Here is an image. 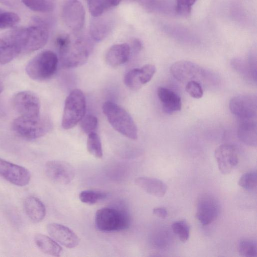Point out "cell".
<instances>
[{
    "instance_id": "obj_22",
    "label": "cell",
    "mask_w": 257,
    "mask_h": 257,
    "mask_svg": "<svg viewBox=\"0 0 257 257\" xmlns=\"http://www.w3.org/2000/svg\"><path fill=\"white\" fill-rule=\"evenodd\" d=\"M112 23L110 19L101 16L93 17L90 25V34L96 42L103 40L110 32Z\"/></svg>"
},
{
    "instance_id": "obj_23",
    "label": "cell",
    "mask_w": 257,
    "mask_h": 257,
    "mask_svg": "<svg viewBox=\"0 0 257 257\" xmlns=\"http://www.w3.org/2000/svg\"><path fill=\"white\" fill-rule=\"evenodd\" d=\"M237 136L239 139L247 146L256 147L257 145V127L252 119L242 120L239 124Z\"/></svg>"
},
{
    "instance_id": "obj_21",
    "label": "cell",
    "mask_w": 257,
    "mask_h": 257,
    "mask_svg": "<svg viewBox=\"0 0 257 257\" xmlns=\"http://www.w3.org/2000/svg\"><path fill=\"white\" fill-rule=\"evenodd\" d=\"M24 208L27 215L35 222L41 221L46 215L44 204L38 198L34 196H30L25 199Z\"/></svg>"
},
{
    "instance_id": "obj_39",
    "label": "cell",
    "mask_w": 257,
    "mask_h": 257,
    "mask_svg": "<svg viewBox=\"0 0 257 257\" xmlns=\"http://www.w3.org/2000/svg\"><path fill=\"white\" fill-rule=\"evenodd\" d=\"M132 48L135 53H139L143 48V44L141 41L138 39H134L132 42Z\"/></svg>"
},
{
    "instance_id": "obj_32",
    "label": "cell",
    "mask_w": 257,
    "mask_h": 257,
    "mask_svg": "<svg viewBox=\"0 0 257 257\" xmlns=\"http://www.w3.org/2000/svg\"><path fill=\"white\" fill-rule=\"evenodd\" d=\"M171 227L181 241L185 242L188 239L190 227L185 220H181L175 221L172 223Z\"/></svg>"
},
{
    "instance_id": "obj_33",
    "label": "cell",
    "mask_w": 257,
    "mask_h": 257,
    "mask_svg": "<svg viewBox=\"0 0 257 257\" xmlns=\"http://www.w3.org/2000/svg\"><path fill=\"white\" fill-rule=\"evenodd\" d=\"M90 13L93 17L101 16L109 9L107 0H86Z\"/></svg>"
},
{
    "instance_id": "obj_38",
    "label": "cell",
    "mask_w": 257,
    "mask_h": 257,
    "mask_svg": "<svg viewBox=\"0 0 257 257\" xmlns=\"http://www.w3.org/2000/svg\"><path fill=\"white\" fill-rule=\"evenodd\" d=\"M153 213L156 216L162 218H165L168 215V212L166 208L164 207H157L153 209Z\"/></svg>"
},
{
    "instance_id": "obj_25",
    "label": "cell",
    "mask_w": 257,
    "mask_h": 257,
    "mask_svg": "<svg viewBox=\"0 0 257 257\" xmlns=\"http://www.w3.org/2000/svg\"><path fill=\"white\" fill-rule=\"evenodd\" d=\"M17 55L16 49L6 36H0V64L9 63Z\"/></svg>"
},
{
    "instance_id": "obj_29",
    "label": "cell",
    "mask_w": 257,
    "mask_h": 257,
    "mask_svg": "<svg viewBox=\"0 0 257 257\" xmlns=\"http://www.w3.org/2000/svg\"><path fill=\"white\" fill-rule=\"evenodd\" d=\"M238 185L248 191H254L257 187V173L251 171L243 174L239 178Z\"/></svg>"
},
{
    "instance_id": "obj_12",
    "label": "cell",
    "mask_w": 257,
    "mask_h": 257,
    "mask_svg": "<svg viewBox=\"0 0 257 257\" xmlns=\"http://www.w3.org/2000/svg\"><path fill=\"white\" fill-rule=\"evenodd\" d=\"M13 103L21 116L35 117L40 115V100L37 95L32 91L18 92L13 97Z\"/></svg>"
},
{
    "instance_id": "obj_15",
    "label": "cell",
    "mask_w": 257,
    "mask_h": 257,
    "mask_svg": "<svg viewBox=\"0 0 257 257\" xmlns=\"http://www.w3.org/2000/svg\"><path fill=\"white\" fill-rule=\"evenodd\" d=\"M214 157L218 169L223 175L230 174L238 163L236 149L230 144H224L218 146L215 150Z\"/></svg>"
},
{
    "instance_id": "obj_10",
    "label": "cell",
    "mask_w": 257,
    "mask_h": 257,
    "mask_svg": "<svg viewBox=\"0 0 257 257\" xmlns=\"http://www.w3.org/2000/svg\"><path fill=\"white\" fill-rule=\"evenodd\" d=\"M172 76L177 80L184 82L192 80L197 81L206 75L205 70L194 62L180 60L173 63L170 67Z\"/></svg>"
},
{
    "instance_id": "obj_36",
    "label": "cell",
    "mask_w": 257,
    "mask_h": 257,
    "mask_svg": "<svg viewBox=\"0 0 257 257\" xmlns=\"http://www.w3.org/2000/svg\"><path fill=\"white\" fill-rule=\"evenodd\" d=\"M156 67L154 65L148 64L140 68V78L143 85L149 82L156 72Z\"/></svg>"
},
{
    "instance_id": "obj_42",
    "label": "cell",
    "mask_w": 257,
    "mask_h": 257,
    "mask_svg": "<svg viewBox=\"0 0 257 257\" xmlns=\"http://www.w3.org/2000/svg\"><path fill=\"white\" fill-rule=\"evenodd\" d=\"M4 115V109L2 105L0 104V117Z\"/></svg>"
},
{
    "instance_id": "obj_30",
    "label": "cell",
    "mask_w": 257,
    "mask_h": 257,
    "mask_svg": "<svg viewBox=\"0 0 257 257\" xmlns=\"http://www.w3.org/2000/svg\"><path fill=\"white\" fill-rule=\"evenodd\" d=\"M238 252L240 255L245 257H256L257 245L255 241L250 239H243L238 244Z\"/></svg>"
},
{
    "instance_id": "obj_14",
    "label": "cell",
    "mask_w": 257,
    "mask_h": 257,
    "mask_svg": "<svg viewBox=\"0 0 257 257\" xmlns=\"http://www.w3.org/2000/svg\"><path fill=\"white\" fill-rule=\"evenodd\" d=\"M0 175L11 183L24 186L31 180V173L26 168L0 158Z\"/></svg>"
},
{
    "instance_id": "obj_43",
    "label": "cell",
    "mask_w": 257,
    "mask_h": 257,
    "mask_svg": "<svg viewBox=\"0 0 257 257\" xmlns=\"http://www.w3.org/2000/svg\"><path fill=\"white\" fill-rule=\"evenodd\" d=\"M4 86L2 82L0 81V93L3 91Z\"/></svg>"
},
{
    "instance_id": "obj_35",
    "label": "cell",
    "mask_w": 257,
    "mask_h": 257,
    "mask_svg": "<svg viewBox=\"0 0 257 257\" xmlns=\"http://www.w3.org/2000/svg\"><path fill=\"white\" fill-rule=\"evenodd\" d=\"M197 0H176L175 10L176 13L181 16H189L192 7Z\"/></svg>"
},
{
    "instance_id": "obj_18",
    "label": "cell",
    "mask_w": 257,
    "mask_h": 257,
    "mask_svg": "<svg viewBox=\"0 0 257 257\" xmlns=\"http://www.w3.org/2000/svg\"><path fill=\"white\" fill-rule=\"evenodd\" d=\"M130 46L126 43L112 46L105 55L106 63L110 66L116 67L126 63L131 55Z\"/></svg>"
},
{
    "instance_id": "obj_3",
    "label": "cell",
    "mask_w": 257,
    "mask_h": 257,
    "mask_svg": "<svg viewBox=\"0 0 257 257\" xmlns=\"http://www.w3.org/2000/svg\"><path fill=\"white\" fill-rule=\"evenodd\" d=\"M102 111L108 122L116 131L132 139L138 138L137 125L131 115L123 108L111 101H106Z\"/></svg>"
},
{
    "instance_id": "obj_17",
    "label": "cell",
    "mask_w": 257,
    "mask_h": 257,
    "mask_svg": "<svg viewBox=\"0 0 257 257\" xmlns=\"http://www.w3.org/2000/svg\"><path fill=\"white\" fill-rule=\"evenodd\" d=\"M157 95L162 103L163 110L166 113L172 114L181 109V97L172 90L159 87L157 90Z\"/></svg>"
},
{
    "instance_id": "obj_8",
    "label": "cell",
    "mask_w": 257,
    "mask_h": 257,
    "mask_svg": "<svg viewBox=\"0 0 257 257\" xmlns=\"http://www.w3.org/2000/svg\"><path fill=\"white\" fill-rule=\"evenodd\" d=\"M229 105L231 112L242 120L252 119L256 116L257 99L255 95H236L230 99Z\"/></svg>"
},
{
    "instance_id": "obj_20",
    "label": "cell",
    "mask_w": 257,
    "mask_h": 257,
    "mask_svg": "<svg viewBox=\"0 0 257 257\" xmlns=\"http://www.w3.org/2000/svg\"><path fill=\"white\" fill-rule=\"evenodd\" d=\"M231 66L244 79L256 82V59L250 56L248 59L236 58L232 59Z\"/></svg>"
},
{
    "instance_id": "obj_37",
    "label": "cell",
    "mask_w": 257,
    "mask_h": 257,
    "mask_svg": "<svg viewBox=\"0 0 257 257\" xmlns=\"http://www.w3.org/2000/svg\"><path fill=\"white\" fill-rule=\"evenodd\" d=\"M186 92L192 97L200 98L203 94L202 87L198 81L192 80L187 82L185 86Z\"/></svg>"
},
{
    "instance_id": "obj_27",
    "label": "cell",
    "mask_w": 257,
    "mask_h": 257,
    "mask_svg": "<svg viewBox=\"0 0 257 257\" xmlns=\"http://www.w3.org/2000/svg\"><path fill=\"white\" fill-rule=\"evenodd\" d=\"M87 149L93 157L100 159L103 156L102 144L99 136L96 132L88 134Z\"/></svg>"
},
{
    "instance_id": "obj_1",
    "label": "cell",
    "mask_w": 257,
    "mask_h": 257,
    "mask_svg": "<svg viewBox=\"0 0 257 257\" xmlns=\"http://www.w3.org/2000/svg\"><path fill=\"white\" fill-rule=\"evenodd\" d=\"M36 25L14 29L5 36L16 49L18 55L39 50L46 44L49 36L48 23L39 18L34 19Z\"/></svg>"
},
{
    "instance_id": "obj_24",
    "label": "cell",
    "mask_w": 257,
    "mask_h": 257,
    "mask_svg": "<svg viewBox=\"0 0 257 257\" xmlns=\"http://www.w3.org/2000/svg\"><path fill=\"white\" fill-rule=\"evenodd\" d=\"M34 241L38 248L43 253L54 256H60L62 248L52 237L42 234H37Z\"/></svg>"
},
{
    "instance_id": "obj_4",
    "label": "cell",
    "mask_w": 257,
    "mask_h": 257,
    "mask_svg": "<svg viewBox=\"0 0 257 257\" xmlns=\"http://www.w3.org/2000/svg\"><path fill=\"white\" fill-rule=\"evenodd\" d=\"M51 127L49 118L40 115L35 117L21 115L14 120L12 124L14 132L20 137L28 140L43 137Z\"/></svg>"
},
{
    "instance_id": "obj_13",
    "label": "cell",
    "mask_w": 257,
    "mask_h": 257,
    "mask_svg": "<svg viewBox=\"0 0 257 257\" xmlns=\"http://www.w3.org/2000/svg\"><path fill=\"white\" fill-rule=\"evenodd\" d=\"M219 210V204L217 200L210 195L203 194L197 201L195 216L203 225H207L216 219Z\"/></svg>"
},
{
    "instance_id": "obj_5",
    "label": "cell",
    "mask_w": 257,
    "mask_h": 257,
    "mask_svg": "<svg viewBox=\"0 0 257 257\" xmlns=\"http://www.w3.org/2000/svg\"><path fill=\"white\" fill-rule=\"evenodd\" d=\"M58 64L57 55L44 51L33 57L27 64L26 71L32 79L43 81L50 78L56 72Z\"/></svg>"
},
{
    "instance_id": "obj_19",
    "label": "cell",
    "mask_w": 257,
    "mask_h": 257,
    "mask_svg": "<svg viewBox=\"0 0 257 257\" xmlns=\"http://www.w3.org/2000/svg\"><path fill=\"white\" fill-rule=\"evenodd\" d=\"M136 184L147 193L156 197L164 196L167 190V185L160 179L148 177H138Z\"/></svg>"
},
{
    "instance_id": "obj_34",
    "label": "cell",
    "mask_w": 257,
    "mask_h": 257,
    "mask_svg": "<svg viewBox=\"0 0 257 257\" xmlns=\"http://www.w3.org/2000/svg\"><path fill=\"white\" fill-rule=\"evenodd\" d=\"M80 121L81 128L84 133L88 135L95 132L98 126V120L94 115H85Z\"/></svg>"
},
{
    "instance_id": "obj_9",
    "label": "cell",
    "mask_w": 257,
    "mask_h": 257,
    "mask_svg": "<svg viewBox=\"0 0 257 257\" xmlns=\"http://www.w3.org/2000/svg\"><path fill=\"white\" fill-rule=\"evenodd\" d=\"M85 10L78 0H66L62 8V18L66 26L74 32L80 31L85 21Z\"/></svg>"
},
{
    "instance_id": "obj_7",
    "label": "cell",
    "mask_w": 257,
    "mask_h": 257,
    "mask_svg": "<svg viewBox=\"0 0 257 257\" xmlns=\"http://www.w3.org/2000/svg\"><path fill=\"white\" fill-rule=\"evenodd\" d=\"M130 222L125 212L113 208L103 207L97 210L95 214L96 227L101 231L123 230L128 227Z\"/></svg>"
},
{
    "instance_id": "obj_28",
    "label": "cell",
    "mask_w": 257,
    "mask_h": 257,
    "mask_svg": "<svg viewBox=\"0 0 257 257\" xmlns=\"http://www.w3.org/2000/svg\"><path fill=\"white\" fill-rule=\"evenodd\" d=\"M106 197L105 192L96 190H85L79 194L80 200L85 204L92 205L95 204Z\"/></svg>"
},
{
    "instance_id": "obj_16",
    "label": "cell",
    "mask_w": 257,
    "mask_h": 257,
    "mask_svg": "<svg viewBox=\"0 0 257 257\" xmlns=\"http://www.w3.org/2000/svg\"><path fill=\"white\" fill-rule=\"evenodd\" d=\"M47 230L53 239L65 247L72 248L79 244L78 236L70 228L63 224L49 223Z\"/></svg>"
},
{
    "instance_id": "obj_6",
    "label": "cell",
    "mask_w": 257,
    "mask_h": 257,
    "mask_svg": "<svg viewBox=\"0 0 257 257\" xmlns=\"http://www.w3.org/2000/svg\"><path fill=\"white\" fill-rule=\"evenodd\" d=\"M86 99L83 92L79 89L73 90L65 101L62 120V126L69 130L75 126L85 115Z\"/></svg>"
},
{
    "instance_id": "obj_2",
    "label": "cell",
    "mask_w": 257,
    "mask_h": 257,
    "mask_svg": "<svg viewBox=\"0 0 257 257\" xmlns=\"http://www.w3.org/2000/svg\"><path fill=\"white\" fill-rule=\"evenodd\" d=\"M59 58L64 68H73L84 64L92 49L91 43L83 36L63 35L56 41Z\"/></svg>"
},
{
    "instance_id": "obj_40",
    "label": "cell",
    "mask_w": 257,
    "mask_h": 257,
    "mask_svg": "<svg viewBox=\"0 0 257 257\" xmlns=\"http://www.w3.org/2000/svg\"><path fill=\"white\" fill-rule=\"evenodd\" d=\"M140 4L145 8L152 10L154 8L156 0H139Z\"/></svg>"
},
{
    "instance_id": "obj_26",
    "label": "cell",
    "mask_w": 257,
    "mask_h": 257,
    "mask_svg": "<svg viewBox=\"0 0 257 257\" xmlns=\"http://www.w3.org/2000/svg\"><path fill=\"white\" fill-rule=\"evenodd\" d=\"M22 2L28 8L37 12H51L55 7L54 0H22Z\"/></svg>"
},
{
    "instance_id": "obj_11",
    "label": "cell",
    "mask_w": 257,
    "mask_h": 257,
    "mask_svg": "<svg viewBox=\"0 0 257 257\" xmlns=\"http://www.w3.org/2000/svg\"><path fill=\"white\" fill-rule=\"evenodd\" d=\"M47 177L54 183L66 185L70 183L75 176V170L69 163L59 160L48 161L45 166Z\"/></svg>"
},
{
    "instance_id": "obj_31",
    "label": "cell",
    "mask_w": 257,
    "mask_h": 257,
    "mask_svg": "<svg viewBox=\"0 0 257 257\" xmlns=\"http://www.w3.org/2000/svg\"><path fill=\"white\" fill-rule=\"evenodd\" d=\"M124 83L132 90L139 89L143 86L140 78V68H134L128 71L124 76Z\"/></svg>"
},
{
    "instance_id": "obj_41",
    "label": "cell",
    "mask_w": 257,
    "mask_h": 257,
    "mask_svg": "<svg viewBox=\"0 0 257 257\" xmlns=\"http://www.w3.org/2000/svg\"><path fill=\"white\" fill-rule=\"evenodd\" d=\"M122 0H107L109 8L117 6Z\"/></svg>"
}]
</instances>
